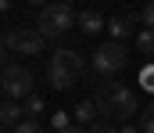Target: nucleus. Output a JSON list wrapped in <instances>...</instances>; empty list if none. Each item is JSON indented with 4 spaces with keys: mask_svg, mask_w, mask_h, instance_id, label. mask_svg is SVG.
I'll use <instances>...</instances> for the list:
<instances>
[{
    "mask_svg": "<svg viewBox=\"0 0 154 133\" xmlns=\"http://www.w3.org/2000/svg\"><path fill=\"white\" fill-rule=\"evenodd\" d=\"M93 104H97V115H104V122H111V119L129 122L136 115V93L122 83H97Z\"/></svg>",
    "mask_w": 154,
    "mask_h": 133,
    "instance_id": "obj_1",
    "label": "nucleus"
},
{
    "mask_svg": "<svg viewBox=\"0 0 154 133\" xmlns=\"http://www.w3.org/2000/svg\"><path fill=\"white\" fill-rule=\"evenodd\" d=\"M75 25H79V11L72 4H47V7H39L36 29L43 33V40H57V36H65Z\"/></svg>",
    "mask_w": 154,
    "mask_h": 133,
    "instance_id": "obj_2",
    "label": "nucleus"
},
{
    "mask_svg": "<svg viewBox=\"0 0 154 133\" xmlns=\"http://www.w3.org/2000/svg\"><path fill=\"white\" fill-rule=\"evenodd\" d=\"M43 33H39L36 25H18V29H7L4 33V47L7 50H14V54H22V58H36L43 54Z\"/></svg>",
    "mask_w": 154,
    "mask_h": 133,
    "instance_id": "obj_3",
    "label": "nucleus"
},
{
    "mask_svg": "<svg viewBox=\"0 0 154 133\" xmlns=\"http://www.w3.org/2000/svg\"><path fill=\"white\" fill-rule=\"evenodd\" d=\"M125 65H129V50H125V43H118V40H108L104 47H97V54L90 61V68L97 76H115Z\"/></svg>",
    "mask_w": 154,
    "mask_h": 133,
    "instance_id": "obj_4",
    "label": "nucleus"
},
{
    "mask_svg": "<svg viewBox=\"0 0 154 133\" xmlns=\"http://www.w3.org/2000/svg\"><path fill=\"white\" fill-rule=\"evenodd\" d=\"M0 87H4V97L7 101H22V104L36 93L32 90V72L25 65H7L4 76H0Z\"/></svg>",
    "mask_w": 154,
    "mask_h": 133,
    "instance_id": "obj_5",
    "label": "nucleus"
},
{
    "mask_svg": "<svg viewBox=\"0 0 154 133\" xmlns=\"http://www.w3.org/2000/svg\"><path fill=\"white\" fill-rule=\"evenodd\" d=\"M50 68H65V72H75V76H86V72H90L86 61H82V54L72 50V47L54 50V54H50Z\"/></svg>",
    "mask_w": 154,
    "mask_h": 133,
    "instance_id": "obj_6",
    "label": "nucleus"
},
{
    "mask_svg": "<svg viewBox=\"0 0 154 133\" xmlns=\"http://www.w3.org/2000/svg\"><path fill=\"white\" fill-rule=\"evenodd\" d=\"M136 18H140V11H129V14H122V18H111L108 22V33H111V40H125V36H133L136 33Z\"/></svg>",
    "mask_w": 154,
    "mask_h": 133,
    "instance_id": "obj_7",
    "label": "nucleus"
},
{
    "mask_svg": "<svg viewBox=\"0 0 154 133\" xmlns=\"http://www.w3.org/2000/svg\"><path fill=\"white\" fill-rule=\"evenodd\" d=\"M47 83H50L54 90H72V87L79 83V76H75V72H65V68H50V65H47Z\"/></svg>",
    "mask_w": 154,
    "mask_h": 133,
    "instance_id": "obj_8",
    "label": "nucleus"
},
{
    "mask_svg": "<svg viewBox=\"0 0 154 133\" xmlns=\"http://www.w3.org/2000/svg\"><path fill=\"white\" fill-rule=\"evenodd\" d=\"M79 29H82L86 36H97V33L104 29V14L93 11V7H90V11H79Z\"/></svg>",
    "mask_w": 154,
    "mask_h": 133,
    "instance_id": "obj_9",
    "label": "nucleus"
},
{
    "mask_svg": "<svg viewBox=\"0 0 154 133\" xmlns=\"http://www.w3.org/2000/svg\"><path fill=\"white\" fill-rule=\"evenodd\" d=\"M22 115H25V108H22L18 101H7V97H4V108H0V122H4V130H14V126L22 122Z\"/></svg>",
    "mask_w": 154,
    "mask_h": 133,
    "instance_id": "obj_10",
    "label": "nucleus"
},
{
    "mask_svg": "<svg viewBox=\"0 0 154 133\" xmlns=\"http://www.w3.org/2000/svg\"><path fill=\"white\" fill-rule=\"evenodd\" d=\"M72 115H75V126H86V122L97 119V104H93V101H79Z\"/></svg>",
    "mask_w": 154,
    "mask_h": 133,
    "instance_id": "obj_11",
    "label": "nucleus"
},
{
    "mask_svg": "<svg viewBox=\"0 0 154 133\" xmlns=\"http://www.w3.org/2000/svg\"><path fill=\"white\" fill-rule=\"evenodd\" d=\"M22 108H25V119H36V122H39V115H43V97H39V93H32Z\"/></svg>",
    "mask_w": 154,
    "mask_h": 133,
    "instance_id": "obj_12",
    "label": "nucleus"
},
{
    "mask_svg": "<svg viewBox=\"0 0 154 133\" xmlns=\"http://www.w3.org/2000/svg\"><path fill=\"white\" fill-rule=\"evenodd\" d=\"M136 50H140V54H154V33L151 29L136 33Z\"/></svg>",
    "mask_w": 154,
    "mask_h": 133,
    "instance_id": "obj_13",
    "label": "nucleus"
},
{
    "mask_svg": "<svg viewBox=\"0 0 154 133\" xmlns=\"http://www.w3.org/2000/svg\"><path fill=\"white\" fill-rule=\"evenodd\" d=\"M140 130H143V133H154V101L140 112Z\"/></svg>",
    "mask_w": 154,
    "mask_h": 133,
    "instance_id": "obj_14",
    "label": "nucleus"
},
{
    "mask_svg": "<svg viewBox=\"0 0 154 133\" xmlns=\"http://www.w3.org/2000/svg\"><path fill=\"white\" fill-rule=\"evenodd\" d=\"M50 126H54L57 133H65L68 126H75V122L68 119V112H54V115H50Z\"/></svg>",
    "mask_w": 154,
    "mask_h": 133,
    "instance_id": "obj_15",
    "label": "nucleus"
},
{
    "mask_svg": "<svg viewBox=\"0 0 154 133\" xmlns=\"http://www.w3.org/2000/svg\"><path fill=\"white\" fill-rule=\"evenodd\" d=\"M14 133H43V126H39L36 119H22V122L14 126Z\"/></svg>",
    "mask_w": 154,
    "mask_h": 133,
    "instance_id": "obj_16",
    "label": "nucleus"
},
{
    "mask_svg": "<svg viewBox=\"0 0 154 133\" xmlns=\"http://www.w3.org/2000/svg\"><path fill=\"white\" fill-rule=\"evenodd\" d=\"M140 87H143V90H151V93H154V65H147V68L140 72Z\"/></svg>",
    "mask_w": 154,
    "mask_h": 133,
    "instance_id": "obj_17",
    "label": "nucleus"
},
{
    "mask_svg": "<svg viewBox=\"0 0 154 133\" xmlns=\"http://www.w3.org/2000/svg\"><path fill=\"white\" fill-rule=\"evenodd\" d=\"M140 18L147 22V29H151V33H154V4H147V7L140 11Z\"/></svg>",
    "mask_w": 154,
    "mask_h": 133,
    "instance_id": "obj_18",
    "label": "nucleus"
},
{
    "mask_svg": "<svg viewBox=\"0 0 154 133\" xmlns=\"http://www.w3.org/2000/svg\"><path fill=\"white\" fill-rule=\"evenodd\" d=\"M90 133H118L115 126H111V122H104V119H100V122H93V130Z\"/></svg>",
    "mask_w": 154,
    "mask_h": 133,
    "instance_id": "obj_19",
    "label": "nucleus"
},
{
    "mask_svg": "<svg viewBox=\"0 0 154 133\" xmlns=\"http://www.w3.org/2000/svg\"><path fill=\"white\" fill-rule=\"evenodd\" d=\"M118 133H143V130H140V126H133V122H125V126H122Z\"/></svg>",
    "mask_w": 154,
    "mask_h": 133,
    "instance_id": "obj_20",
    "label": "nucleus"
},
{
    "mask_svg": "<svg viewBox=\"0 0 154 133\" xmlns=\"http://www.w3.org/2000/svg\"><path fill=\"white\" fill-rule=\"evenodd\" d=\"M65 133H86V130H82V126H68Z\"/></svg>",
    "mask_w": 154,
    "mask_h": 133,
    "instance_id": "obj_21",
    "label": "nucleus"
}]
</instances>
